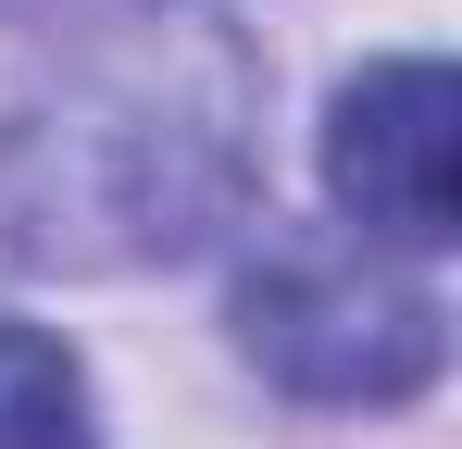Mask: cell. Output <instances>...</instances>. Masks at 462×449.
<instances>
[{"label":"cell","mask_w":462,"mask_h":449,"mask_svg":"<svg viewBox=\"0 0 462 449\" xmlns=\"http://www.w3.org/2000/svg\"><path fill=\"white\" fill-rule=\"evenodd\" d=\"M263 200V50L226 0H100L0 100V250L151 275Z\"/></svg>","instance_id":"6da1fadb"},{"label":"cell","mask_w":462,"mask_h":449,"mask_svg":"<svg viewBox=\"0 0 462 449\" xmlns=\"http://www.w3.org/2000/svg\"><path fill=\"white\" fill-rule=\"evenodd\" d=\"M237 350L275 374L288 399L325 412H387V399H425L450 362V312L387 275L363 250H263L237 275Z\"/></svg>","instance_id":"7a4b0ae2"},{"label":"cell","mask_w":462,"mask_h":449,"mask_svg":"<svg viewBox=\"0 0 462 449\" xmlns=\"http://www.w3.org/2000/svg\"><path fill=\"white\" fill-rule=\"evenodd\" d=\"M450 63L438 50H400V63H363L325 113V188L337 213L387 237V250H438L450 237Z\"/></svg>","instance_id":"3957f363"},{"label":"cell","mask_w":462,"mask_h":449,"mask_svg":"<svg viewBox=\"0 0 462 449\" xmlns=\"http://www.w3.org/2000/svg\"><path fill=\"white\" fill-rule=\"evenodd\" d=\"M0 449H100V425H88V362L51 325H13V312H0Z\"/></svg>","instance_id":"277c9868"}]
</instances>
